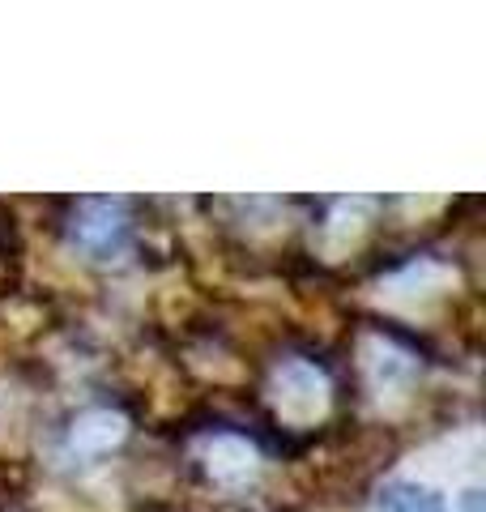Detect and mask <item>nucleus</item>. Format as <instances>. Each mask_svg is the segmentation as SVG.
Segmentation results:
<instances>
[{"label": "nucleus", "instance_id": "f257e3e1", "mask_svg": "<svg viewBox=\"0 0 486 512\" xmlns=\"http://www.w3.org/2000/svg\"><path fill=\"white\" fill-rule=\"evenodd\" d=\"M64 235L86 261H116L133 244V205L124 197H81L64 222Z\"/></svg>", "mask_w": 486, "mask_h": 512}, {"label": "nucleus", "instance_id": "f03ea898", "mask_svg": "<svg viewBox=\"0 0 486 512\" xmlns=\"http://www.w3.org/2000/svg\"><path fill=\"white\" fill-rule=\"evenodd\" d=\"M329 397H333V384L324 376V367L312 359H286V363L273 367V376H269L273 410L295 427L316 423L320 414L329 410Z\"/></svg>", "mask_w": 486, "mask_h": 512}, {"label": "nucleus", "instance_id": "7ed1b4c3", "mask_svg": "<svg viewBox=\"0 0 486 512\" xmlns=\"http://www.w3.org/2000/svg\"><path fill=\"white\" fill-rule=\"evenodd\" d=\"M363 376L380 402H401L418 384V355L397 346L393 338H371L363 346Z\"/></svg>", "mask_w": 486, "mask_h": 512}, {"label": "nucleus", "instance_id": "20e7f679", "mask_svg": "<svg viewBox=\"0 0 486 512\" xmlns=\"http://www.w3.org/2000/svg\"><path fill=\"white\" fill-rule=\"evenodd\" d=\"M128 436V419L120 410H81L77 419L69 423V436H64V444H69V453L77 457H107L111 448H120Z\"/></svg>", "mask_w": 486, "mask_h": 512}, {"label": "nucleus", "instance_id": "39448f33", "mask_svg": "<svg viewBox=\"0 0 486 512\" xmlns=\"http://www.w3.org/2000/svg\"><path fill=\"white\" fill-rule=\"evenodd\" d=\"M205 466L214 474V483L239 487V483H248V478H256L261 453H256L243 436H235V431H218V436L205 444Z\"/></svg>", "mask_w": 486, "mask_h": 512}, {"label": "nucleus", "instance_id": "423d86ee", "mask_svg": "<svg viewBox=\"0 0 486 512\" xmlns=\"http://www.w3.org/2000/svg\"><path fill=\"white\" fill-rule=\"evenodd\" d=\"M376 512H448V500L435 487L418 483V478H388L376 487Z\"/></svg>", "mask_w": 486, "mask_h": 512}, {"label": "nucleus", "instance_id": "0eeeda50", "mask_svg": "<svg viewBox=\"0 0 486 512\" xmlns=\"http://www.w3.org/2000/svg\"><path fill=\"white\" fill-rule=\"evenodd\" d=\"M376 210V201H367V197H354V201H337L333 205V218H329V227H324V235H329V244L333 248H346L359 239V231L367 227V214Z\"/></svg>", "mask_w": 486, "mask_h": 512}]
</instances>
